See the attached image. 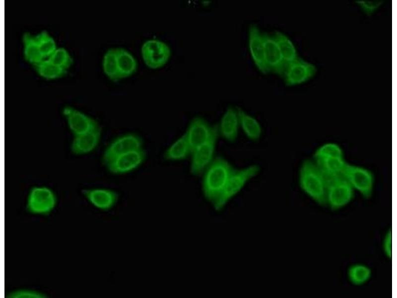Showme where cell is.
I'll return each instance as SVG.
<instances>
[{
  "label": "cell",
  "instance_id": "30bf717a",
  "mask_svg": "<svg viewBox=\"0 0 397 298\" xmlns=\"http://www.w3.org/2000/svg\"><path fill=\"white\" fill-rule=\"evenodd\" d=\"M316 66L311 63L298 58L286 64L283 77L287 86H294L303 83L315 75Z\"/></svg>",
  "mask_w": 397,
  "mask_h": 298
},
{
  "label": "cell",
  "instance_id": "5b68a950",
  "mask_svg": "<svg viewBox=\"0 0 397 298\" xmlns=\"http://www.w3.org/2000/svg\"><path fill=\"white\" fill-rule=\"evenodd\" d=\"M327 179L326 204L332 210L339 209L351 201L354 189L342 175Z\"/></svg>",
  "mask_w": 397,
  "mask_h": 298
},
{
  "label": "cell",
  "instance_id": "484cf974",
  "mask_svg": "<svg viewBox=\"0 0 397 298\" xmlns=\"http://www.w3.org/2000/svg\"><path fill=\"white\" fill-rule=\"evenodd\" d=\"M371 270L368 266L360 264L351 265L348 270L349 281L355 285H361L367 282L371 276Z\"/></svg>",
  "mask_w": 397,
  "mask_h": 298
},
{
  "label": "cell",
  "instance_id": "52a82bcc",
  "mask_svg": "<svg viewBox=\"0 0 397 298\" xmlns=\"http://www.w3.org/2000/svg\"><path fill=\"white\" fill-rule=\"evenodd\" d=\"M364 197L371 196L374 185V177L368 169L346 163L341 175Z\"/></svg>",
  "mask_w": 397,
  "mask_h": 298
},
{
  "label": "cell",
  "instance_id": "2e32d148",
  "mask_svg": "<svg viewBox=\"0 0 397 298\" xmlns=\"http://www.w3.org/2000/svg\"><path fill=\"white\" fill-rule=\"evenodd\" d=\"M249 47L251 57L259 70L264 74L269 71L265 60V48L263 35L259 28L252 25L249 29Z\"/></svg>",
  "mask_w": 397,
  "mask_h": 298
},
{
  "label": "cell",
  "instance_id": "5bb4252c",
  "mask_svg": "<svg viewBox=\"0 0 397 298\" xmlns=\"http://www.w3.org/2000/svg\"><path fill=\"white\" fill-rule=\"evenodd\" d=\"M63 114L73 136L82 134L97 127V122L86 114L70 106L63 110Z\"/></svg>",
  "mask_w": 397,
  "mask_h": 298
},
{
  "label": "cell",
  "instance_id": "9a60e30c",
  "mask_svg": "<svg viewBox=\"0 0 397 298\" xmlns=\"http://www.w3.org/2000/svg\"><path fill=\"white\" fill-rule=\"evenodd\" d=\"M264 48L265 60L269 71H272L283 77L286 63L281 54L277 44L273 37L267 33H262Z\"/></svg>",
  "mask_w": 397,
  "mask_h": 298
},
{
  "label": "cell",
  "instance_id": "83f0119b",
  "mask_svg": "<svg viewBox=\"0 0 397 298\" xmlns=\"http://www.w3.org/2000/svg\"><path fill=\"white\" fill-rule=\"evenodd\" d=\"M35 37L44 58H49L57 49L55 41L46 31L40 32Z\"/></svg>",
  "mask_w": 397,
  "mask_h": 298
},
{
  "label": "cell",
  "instance_id": "cb8c5ba5",
  "mask_svg": "<svg viewBox=\"0 0 397 298\" xmlns=\"http://www.w3.org/2000/svg\"><path fill=\"white\" fill-rule=\"evenodd\" d=\"M22 39L24 45V56L27 61L35 65L44 60L35 37L27 33L23 35Z\"/></svg>",
  "mask_w": 397,
  "mask_h": 298
},
{
  "label": "cell",
  "instance_id": "4dcf8cb0",
  "mask_svg": "<svg viewBox=\"0 0 397 298\" xmlns=\"http://www.w3.org/2000/svg\"><path fill=\"white\" fill-rule=\"evenodd\" d=\"M10 298H45L47 296L39 292L29 290H19L10 293L7 295Z\"/></svg>",
  "mask_w": 397,
  "mask_h": 298
},
{
  "label": "cell",
  "instance_id": "ba28073f",
  "mask_svg": "<svg viewBox=\"0 0 397 298\" xmlns=\"http://www.w3.org/2000/svg\"><path fill=\"white\" fill-rule=\"evenodd\" d=\"M141 55L145 65L156 69L163 67L168 62L171 55L169 47L158 40H149L141 47Z\"/></svg>",
  "mask_w": 397,
  "mask_h": 298
},
{
  "label": "cell",
  "instance_id": "1f68e13d",
  "mask_svg": "<svg viewBox=\"0 0 397 298\" xmlns=\"http://www.w3.org/2000/svg\"><path fill=\"white\" fill-rule=\"evenodd\" d=\"M383 250L388 258L392 256V231L390 229L386 234L383 244Z\"/></svg>",
  "mask_w": 397,
  "mask_h": 298
},
{
  "label": "cell",
  "instance_id": "f546056e",
  "mask_svg": "<svg viewBox=\"0 0 397 298\" xmlns=\"http://www.w3.org/2000/svg\"><path fill=\"white\" fill-rule=\"evenodd\" d=\"M355 3L367 15H371L377 11L384 3L383 0H358Z\"/></svg>",
  "mask_w": 397,
  "mask_h": 298
},
{
  "label": "cell",
  "instance_id": "8992f818",
  "mask_svg": "<svg viewBox=\"0 0 397 298\" xmlns=\"http://www.w3.org/2000/svg\"><path fill=\"white\" fill-rule=\"evenodd\" d=\"M57 202L56 195L51 189L43 186H34L28 195L26 208L33 214L47 215L54 210Z\"/></svg>",
  "mask_w": 397,
  "mask_h": 298
},
{
  "label": "cell",
  "instance_id": "ffe728a7",
  "mask_svg": "<svg viewBox=\"0 0 397 298\" xmlns=\"http://www.w3.org/2000/svg\"><path fill=\"white\" fill-rule=\"evenodd\" d=\"M237 109L240 129L250 140L254 142L258 141L263 133L262 127L259 121L241 108Z\"/></svg>",
  "mask_w": 397,
  "mask_h": 298
},
{
  "label": "cell",
  "instance_id": "d6986e66",
  "mask_svg": "<svg viewBox=\"0 0 397 298\" xmlns=\"http://www.w3.org/2000/svg\"><path fill=\"white\" fill-rule=\"evenodd\" d=\"M83 194L93 206L103 211L111 209L118 199L116 192L106 188L85 189Z\"/></svg>",
  "mask_w": 397,
  "mask_h": 298
},
{
  "label": "cell",
  "instance_id": "ac0fdd59",
  "mask_svg": "<svg viewBox=\"0 0 397 298\" xmlns=\"http://www.w3.org/2000/svg\"><path fill=\"white\" fill-rule=\"evenodd\" d=\"M99 127L80 135L73 136L70 145L71 152L76 155H84L93 151L98 146L101 138Z\"/></svg>",
  "mask_w": 397,
  "mask_h": 298
},
{
  "label": "cell",
  "instance_id": "277c9868",
  "mask_svg": "<svg viewBox=\"0 0 397 298\" xmlns=\"http://www.w3.org/2000/svg\"><path fill=\"white\" fill-rule=\"evenodd\" d=\"M260 171V167L257 164H252L239 169L235 168L221 194L212 204L215 210H221L247 183L257 175Z\"/></svg>",
  "mask_w": 397,
  "mask_h": 298
},
{
  "label": "cell",
  "instance_id": "603a6c76",
  "mask_svg": "<svg viewBox=\"0 0 397 298\" xmlns=\"http://www.w3.org/2000/svg\"><path fill=\"white\" fill-rule=\"evenodd\" d=\"M273 36L286 64L298 58L296 49L288 37L278 31L275 32Z\"/></svg>",
  "mask_w": 397,
  "mask_h": 298
},
{
  "label": "cell",
  "instance_id": "7402d4cb",
  "mask_svg": "<svg viewBox=\"0 0 397 298\" xmlns=\"http://www.w3.org/2000/svg\"><path fill=\"white\" fill-rule=\"evenodd\" d=\"M191 152L192 149L184 133L168 148L164 157L169 160H180L186 158Z\"/></svg>",
  "mask_w": 397,
  "mask_h": 298
},
{
  "label": "cell",
  "instance_id": "8fae6325",
  "mask_svg": "<svg viewBox=\"0 0 397 298\" xmlns=\"http://www.w3.org/2000/svg\"><path fill=\"white\" fill-rule=\"evenodd\" d=\"M192 151L205 144L218 133L217 125H211L201 117L194 118L185 133Z\"/></svg>",
  "mask_w": 397,
  "mask_h": 298
},
{
  "label": "cell",
  "instance_id": "7c38bea8",
  "mask_svg": "<svg viewBox=\"0 0 397 298\" xmlns=\"http://www.w3.org/2000/svg\"><path fill=\"white\" fill-rule=\"evenodd\" d=\"M142 140L137 135L127 134L119 137L106 148L102 161L106 165L119 155L142 148Z\"/></svg>",
  "mask_w": 397,
  "mask_h": 298
},
{
  "label": "cell",
  "instance_id": "6da1fadb",
  "mask_svg": "<svg viewBox=\"0 0 397 298\" xmlns=\"http://www.w3.org/2000/svg\"><path fill=\"white\" fill-rule=\"evenodd\" d=\"M234 169L227 159L219 156L216 157L203 172V194L212 204L221 194Z\"/></svg>",
  "mask_w": 397,
  "mask_h": 298
},
{
  "label": "cell",
  "instance_id": "7a4b0ae2",
  "mask_svg": "<svg viewBox=\"0 0 397 298\" xmlns=\"http://www.w3.org/2000/svg\"><path fill=\"white\" fill-rule=\"evenodd\" d=\"M299 183L301 189L315 202L326 204L327 179L314 162L306 160L302 163Z\"/></svg>",
  "mask_w": 397,
  "mask_h": 298
},
{
  "label": "cell",
  "instance_id": "44dd1931",
  "mask_svg": "<svg viewBox=\"0 0 397 298\" xmlns=\"http://www.w3.org/2000/svg\"><path fill=\"white\" fill-rule=\"evenodd\" d=\"M119 79L131 75L136 70L137 62L134 57L122 48L116 49Z\"/></svg>",
  "mask_w": 397,
  "mask_h": 298
},
{
  "label": "cell",
  "instance_id": "9c48e42d",
  "mask_svg": "<svg viewBox=\"0 0 397 298\" xmlns=\"http://www.w3.org/2000/svg\"><path fill=\"white\" fill-rule=\"evenodd\" d=\"M218 133L205 144L192 151L190 171L194 175L202 174L215 159Z\"/></svg>",
  "mask_w": 397,
  "mask_h": 298
},
{
  "label": "cell",
  "instance_id": "4316f807",
  "mask_svg": "<svg viewBox=\"0 0 397 298\" xmlns=\"http://www.w3.org/2000/svg\"><path fill=\"white\" fill-rule=\"evenodd\" d=\"M104 73L112 80L119 79L116 49H109L103 60Z\"/></svg>",
  "mask_w": 397,
  "mask_h": 298
},
{
  "label": "cell",
  "instance_id": "f1b7e54d",
  "mask_svg": "<svg viewBox=\"0 0 397 298\" xmlns=\"http://www.w3.org/2000/svg\"><path fill=\"white\" fill-rule=\"evenodd\" d=\"M48 60L57 66L66 70L71 65L72 60L66 50L64 48H57Z\"/></svg>",
  "mask_w": 397,
  "mask_h": 298
},
{
  "label": "cell",
  "instance_id": "e0dca14e",
  "mask_svg": "<svg viewBox=\"0 0 397 298\" xmlns=\"http://www.w3.org/2000/svg\"><path fill=\"white\" fill-rule=\"evenodd\" d=\"M217 127L219 136L227 142H235L240 129L237 109L229 107L221 116Z\"/></svg>",
  "mask_w": 397,
  "mask_h": 298
},
{
  "label": "cell",
  "instance_id": "4fadbf2b",
  "mask_svg": "<svg viewBox=\"0 0 397 298\" xmlns=\"http://www.w3.org/2000/svg\"><path fill=\"white\" fill-rule=\"evenodd\" d=\"M145 156V151L141 148L119 155L106 165L112 173L124 174L137 168L143 162Z\"/></svg>",
  "mask_w": 397,
  "mask_h": 298
},
{
  "label": "cell",
  "instance_id": "d4e9b609",
  "mask_svg": "<svg viewBox=\"0 0 397 298\" xmlns=\"http://www.w3.org/2000/svg\"><path fill=\"white\" fill-rule=\"evenodd\" d=\"M34 66L38 74L48 79L61 77L66 73V70L55 65L48 59L43 60Z\"/></svg>",
  "mask_w": 397,
  "mask_h": 298
},
{
  "label": "cell",
  "instance_id": "3957f363",
  "mask_svg": "<svg viewBox=\"0 0 397 298\" xmlns=\"http://www.w3.org/2000/svg\"><path fill=\"white\" fill-rule=\"evenodd\" d=\"M314 159L327 179L341 175L346 164L341 149L334 143H327L318 148Z\"/></svg>",
  "mask_w": 397,
  "mask_h": 298
}]
</instances>
